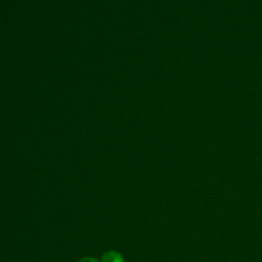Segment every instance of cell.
Returning a JSON list of instances; mask_svg holds the SVG:
<instances>
[{"mask_svg": "<svg viewBox=\"0 0 262 262\" xmlns=\"http://www.w3.org/2000/svg\"><path fill=\"white\" fill-rule=\"evenodd\" d=\"M101 262H125L123 256L117 251H107L101 257Z\"/></svg>", "mask_w": 262, "mask_h": 262, "instance_id": "6da1fadb", "label": "cell"}, {"mask_svg": "<svg viewBox=\"0 0 262 262\" xmlns=\"http://www.w3.org/2000/svg\"><path fill=\"white\" fill-rule=\"evenodd\" d=\"M78 262H99V261L93 257H85V258H82L81 260H79Z\"/></svg>", "mask_w": 262, "mask_h": 262, "instance_id": "7a4b0ae2", "label": "cell"}]
</instances>
